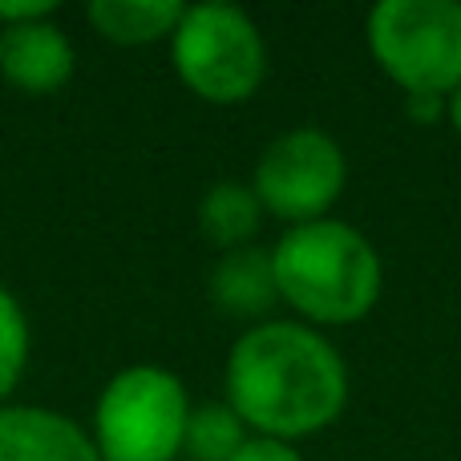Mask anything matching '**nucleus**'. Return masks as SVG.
Wrapping results in <instances>:
<instances>
[{
  "label": "nucleus",
  "instance_id": "8",
  "mask_svg": "<svg viewBox=\"0 0 461 461\" xmlns=\"http://www.w3.org/2000/svg\"><path fill=\"white\" fill-rule=\"evenodd\" d=\"M0 461H102L89 429L45 405H0Z\"/></svg>",
  "mask_w": 461,
  "mask_h": 461
},
{
  "label": "nucleus",
  "instance_id": "15",
  "mask_svg": "<svg viewBox=\"0 0 461 461\" xmlns=\"http://www.w3.org/2000/svg\"><path fill=\"white\" fill-rule=\"evenodd\" d=\"M230 461H303L300 449L292 441H276V438H247V446L239 449Z\"/></svg>",
  "mask_w": 461,
  "mask_h": 461
},
{
  "label": "nucleus",
  "instance_id": "13",
  "mask_svg": "<svg viewBox=\"0 0 461 461\" xmlns=\"http://www.w3.org/2000/svg\"><path fill=\"white\" fill-rule=\"evenodd\" d=\"M32 352V328L24 316L21 300L0 284V405H8L13 389L21 384Z\"/></svg>",
  "mask_w": 461,
  "mask_h": 461
},
{
  "label": "nucleus",
  "instance_id": "10",
  "mask_svg": "<svg viewBox=\"0 0 461 461\" xmlns=\"http://www.w3.org/2000/svg\"><path fill=\"white\" fill-rule=\"evenodd\" d=\"M183 8V0H89L86 21L110 45L142 49L175 37Z\"/></svg>",
  "mask_w": 461,
  "mask_h": 461
},
{
  "label": "nucleus",
  "instance_id": "4",
  "mask_svg": "<svg viewBox=\"0 0 461 461\" xmlns=\"http://www.w3.org/2000/svg\"><path fill=\"white\" fill-rule=\"evenodd\" d=\"M175 73L211 105H243L267 77V45L251 13L227 0L186 5L170 37Z\"/></svg>",
  "mask_w": 461,
  "mask_h": 461
},
{
  "label": "nucleus",
  "instance_id": "11",
  "mask_svg": "<svg viewBox=\"0 0 461 461\" xmlns=\"http://www.w3.org/2000/svg\"><path fill=\"white\" fill-rule=\"evenodd\" d=\"M263 207L255 199L251 183H235L223 178L215 183L199 203V227L219 251H235V247H251V239L259 235Z\"/></svg>",
  "mask_w": 461,
  "mask_h": 461
},
{
  "label": "nucleus",
  "instance_id": "5",
  "mask_svg": "<svg viewBox=\"0 0 461 461\" xmlns=\"http://www.w3.org/2000/svg\"><path fill=\"white\" fill-rule=\"evenodd\" d=\"M368 53L405 97H449L461 86L457 0H381L365 24Z\"/></svg>",
  "mask_w": 461,
  "mask_h": 461
},
{
  "label": "nucleus",
  "instance_id": "1",
  "mask_svg": "<svg viewBox=\"0 0 461 461\" xmlns=\"http://www.w3.org/2000/svg\"><path fill=\"white\" fill-rule=\"evenodd\" d=\"M227 405L255 438L303 441L348 405V365L320 328L267 320L239 332L223 373Z\"/></svg>",
  "mask_w": 461,
  "mask_h": 461
},
{
  "label": "nucleus",
  "instance_id": "3",
  "mask_svg": "<svg viewBox=\"0 0 461 461\" xmlns=\"http://www.w3.org/2000/svg\"><path fill=\"white\" fill-rule=\"evenodd\" d=\"M191 393L170 368L130 365L97 393L89 438L102 461H178Z\"/></svg>",
  "mask_w": 461,
  "mask_h": 461
},
{
  "label": "nucleus",
  "instance_id": "12",
  "mask_svg": "<svg viewBox=\"0 0 461 461\" xmlns=\"http://www.w3.org/2000/svg\"><path fill=\"white\" fill-rule=\"evenodd\" d=\"M251 429L239 421V413L227 401H207V405L191 409L183 438V457L186 461H230L247 446Z\"/></svg>",
  "mask_w": 461,
  "mask_h": 461
},
{
  "label": "nucleus",
  "instance_id": "6",
  "mask_svg": "<svg viewBox=\"0 0 461 461\" xmlns=\"http://www.w3.org/2000/svg\"><path fill=\"white\" fill-rule=\"evenodd\" d=\"M348 183V158L340 142L316 126L284 130L263 146L251 170V191L263 215L284 219L287 227L328 219Z\"/></svg>",
  "mask_w": 461,
  "mask_h": 461
},
{
  "label": "nucleus",
  "instance_id": "16",
  "mask_svg": "<svg viewBox=\"0 0 461 461\" xmlns=\"http://www.w3.org/2000/svg\"><path fill=\"white\" fill-rule=\"evenodd\" d=\"M409 102V113L417 122H441L446 118V97H405Z\"/></svg>",
  "mask_w": 461,
  "mask_h": 461
},
{
  "label": "nucleus",
  "instance_id": "2",
  "mask_svg": "<svg viewBox=\"0 0 461 461\" xmlns=\"http://www.w3.org/2000/svg\"><path fill=\"white\" fill-rule=\"evenodd\" d=\"M279 300L312 328H344L376 308L384 287V267L376 247L344 219L287 227L271 247Z\"/></svg>",
  "mask_w": 461,
  "mask_h": 461
},
{
  "label": "nucleus",
  "instance_id": "17",
  "mask_svg": "<svg viewBox=\"0 0 461 461\" xmlns=\"http://www.w3.org/2000/svg\"><path fill=\"white\" fill-rule=\"evenodd\" d=\"M446 122L457 130V138H461V86H457L454 94L446 97Z\"/></svg>",
  "mask_w": 461,
  "mask_h": 461
},
{
  "label": "nucleus",
  "instance_id": "14",
  "mask_svg": "<svg viewBox=\"0 0 461 461\" xmlns=\"http://www.w3.org/2000/svg\"><path fill=\"white\" fill-rule=\"evenodd\" d=\"M61 13L57 0H0V29L8 24H29V21H49Z\"/></svg>",
  "mask_w": 461,
  "mask_h": 461
},
{
  "label": "nucleus",
  "instance_id": "7",
  "mask_svg": "<svg viewBox=\"0 0 461 461\" xmlns=\"http://www.w3.org/2000/svg\"><path fill=\"white\" fill-rule=\"evenodd\" d=\"M73 69H77V49L57 16L0 29V77L13 89L49 97L73 77Z\"/></svg>",
  "mask_w": 461,
  "mask_h": 461
},
{
  "label": "nucleus",
  "instance_id": "9",
  "mask_svg": "<svg viewBox=\"0 0 461 461\" xmlns=\"http://www.w3.org/2000/svg\"><path fill=\"white\" fill-rule=\"evenodd\" d=\"M211 300L223 316L235 320H263L279 303L276 267H271V247H235L223 251L211 267Z\"/></svg>",
  "mask_w": 461,
  "mask_h": 461
}]
</instances>
